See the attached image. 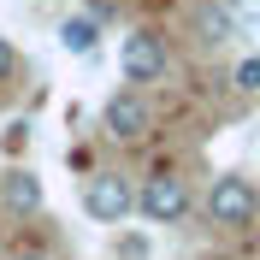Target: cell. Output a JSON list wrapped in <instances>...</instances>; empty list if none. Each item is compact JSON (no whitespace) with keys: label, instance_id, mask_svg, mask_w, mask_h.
Instances as JSON below:
<instances>
[{"label":"cell","instance_id":"obj_6","mask_svg":"<svg viewBox=\"0 0 260 260\" xmlns=\"http://www.w3.org/2000/svg\"><path fill=\"white\" fill-rule=\"evenodd\" d=\"M189 30L201 48H225L231 36H237V6H225V0H195L189 6Z\"/></svg>","mask_w":260,"mask_h":260},{"label":"cell","instance_id":"obj_10","mask_svg":"<svg viewBox=\"0 0 260 260\" xmlns=\"http://www.w3.org/2000/svg\"><path fill=\"white\" fill-rule=\"evenodd\" d=\"M12 77H18V48L0 36V83H12Z\"/></svg>","mask_w":260,"mask_h":260},{"label":"cell","instance_id":"obj_11","mask_svg":"<svg viewBox=\"0 0 260 260\" xmlns=\"http://www.w3.org/2000/svg\"><path fill=\"white\" fill-rule=\"evenodd\" d=\"M6 260H53V254H42V248H18V254H6Z\"/></svg>","mask_w":260,"mask_h":260},{"label":"cell","instance_id":"obj_1","mask_svg":"<svg viewBox=\"0 0 260 260\" xmlns=\"http://www.w3.org/2000/svg\"><path fill=\"white\" fill-rule=\"evenodd\" d=\"M207 219L219 231H248L260 219V189L243 172H219V178L207 183Z\"/></svg>","mask_w":260,"mask_h":260},{"label":"cell","instance_id":"obj_5","mask_svg":"<svg viewBox=\"0 0 260 260\" xmlns=\"http://www.w3.org/2000/svg\"><path fill=\"white\" fill-rule=\"evenodd\" d=\"M101 130H107L113 142H142L148 130H154V113H148L142 89H118V95H107V107H101Z\"/></svg>","mask_w":260,"mask_h":260},{"label":"cell","instance_id":"obj_9","mask_svg":"<svg viewBox=\"0 0 260 260\" xmlns=\"http://www.w3.org/2000/svg\"><path fill=\"white\" fill-rule=\"evenodd\" d=\"M231 83H237V95H260V53L237 65V71H231Z\"/></svg>","mask_w":260,"mask_h":260},{"label":"cell","instance_id":"obj_12","mask_svg":"<svg viewBox=\"0 0 260 260\" xmlns=\"http://www.w3.org/2000/svg\"><path fill=\"white\" fill-rule=\"evenodd\" d=\"M225 6H248V0H225Z\"/></svg>","mask_w":260,"mask_h":260},{"label":"cell","instance_id":"obj_4","mask_svg":"<svg viewBox=\"0 0 260 260\" xmlns=\"http://www.w3.org/2000/svg\"><path fill=\"white\" fill-rule=\"evenodd\" d=\"M130 207H136L130 172H89V178H83V213H89V219L118 225V219H130Z\"/></svg>","mask_w":260,"mask_h":260},{"label":"cell","instance_id":"obj_13","mask_svg":"<svg viewBox=\"0 0 260 260\" xmlns=\"http://www.w3.org/2000/svg\"><path fill=\"white\" fill-rule=\"evenodd\" d=\"M0 260H6V243H0Z\"/></svg>","mask_w":260,"mask_h":260},{"label":"cell","instance_id":"obj_3","mask_svg":"<svg viewBox=\"0 0 260 260\" xmlns=\"http://www.w3.org/2000/svg\"><path fill=\"white\" fill-rule=\"evenodd\" d=\"M136 207L154 219V225H183V213L195 207L189 183L178 178V172H148L142 183H136Z\"/></svg>","mask_w":260,"mask_h":260},{"label":"cell","instance_id":"obj_2","mask_svg":"<svg viewBox=\"0 0 260 260\" xmlns=\"http://www.w3.org/2000/svg\"><path fill=\"white\" fill-rule=\"evenodd\" d=\"M118 65H124V83L130 89H142V83H160L166 65H172V48H166V36L154 24H136V30L118 42Z\"/></svg>","mask_w":260,"mask_h":260},{"label":"cell","instance_id":"obj_8","mask_svg":"<svg viewBox=\"0 0 260 260\" xmlns=\"http://www.w3.org/2000/svg\"><path fill=\"white\" fill-rule=\"evenodd\" d=\"M95 42H101L95 18H65V24H59V48L65 53H95Z\"/></svg>","mask_w":260,"mask_h":260},{"label":"cell","instance_id":"obj_7","mask_svg":"<svg viewBox=\"0 0 260 260\" xmlns=\"http://www.w3.org/2000/svg\"><path fill=\"white\" fill-rule=\"evenodd\" d=\"M42 201H48V189H42V178H36V172H24V166L0 172V207L12 213V219H30V213H42Z\"/></svg>","mask_w":260,"mask_h":260}]
</instances>
